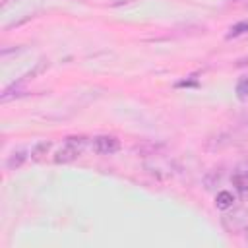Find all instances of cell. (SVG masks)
Returning <instances> with one entry per match:
<instances>
[{
  "label": "cell",
  "mask_w": 248,
  "mask_h": 248,
  "mask_svg": "<svg viewBox=\"0 0 248 248\" xmlns=\"http://www.w3.org/2000/svg\"><path fill=\"white\" fill-rule=\"evenodd\" d=\"M83 147H85V138L83 136H70V138H66L64 143L60 145V149L54 155V163H58V165L74 163L83 153Z\"/></svg>",
  "instance_id": "6da1fadb"
},
{
  "label": "cell",
  "mask_w": 248,
  "mask_h": 248,
  "mask_svg": "<svg viewBox=\"0 0 248 248\" xmlns=\"http://www.w3.org/2000/svg\"><path fill=\"white\" fill-rule=\"evenodd\" d=\"M223 225L231 232L246 231L248 229V209H244V207L232 209V213H229V215L223 217Z\"/></svg>",
  "instance_id": "7a4b0ae2"
},
{
  "label": "cell",
  "mask_w": 248,
  "mask_h": 248,
  "mask_svg": "<svg viewBox=\"0 0 248 248\" xmlns=\"http://www.w3.org/2000/svg\"><path fill=\"white\" fill-rule=\"evenodd\" d=\"M93 149L99 155H114L120 149V140L114 136H97L93 140Z\"/></svg>",
  "instance_id": "3957f363"
},
{
  "label": "cell",
  "mask_w": 248,
  "mask_h": 248,
  "mask_svg": "<svg viewBox=\"0 0 248 248\" xmlns=\"http://www.w3.org/2000/svg\"><path fill=\"white\" fill-rule=\"evenodd\" d=\"M232 184L236 186L238 192H248V159L238 163L234 172H232Z\"/></svg>",
  "instance_id": "277c9868"
},
{
  "label": "cell",
  "mask_w": 248,
  "mask_h": 248,
  "mask_svg": "<svg viewBox=\"0 0 248 248\" xmlns=\"http://www.w3.org/2000/svg\"><path fill=\"white\" fill-rule=\"evenodd\" d=\"M29 157H31V149H29V147H17V149H14V151L10 153V157H8V161H6V167H8L10 170H16V169H19Z\"/></svg>",
  "instance_id": "5b68a950"
},
{
  "label": "cell",
  "mask_w": 248,
  "mask_h": 248,
  "mask_svg": "<svg viewBox=\"0 0 248 248\" xmlns=\"http://www.w3.org/2000/svg\"><path fill=\"white\" fill-rule=\"evenodd\" d=\"M232 203H234V194L232 192H229V190H221V192H217V196H215V205H217V209H231L232 207Z\"/></svg>",
  "instance_id": "8992f818"
},
{
  "label": "cell",
  "mask_w": 248,
  "mask_h": 248,
  "mask_svg": "<svg viewBox=\"0 0 248 248\" xmlns=\"http://www.w3.org/2000/svg\"><path fill=\"white\" fill-rule=\"evenodd\" d=\"M48 149H50V141H39V143H35L33 149H31V159L33 161H43L45 155L48 153Z\"/></svg>",
  "instance_id": "52a82bcc"
},
{
  "label": "cell",
  "mask_w": 248,
  "mask_h": 248,
  "mask_svg": "<svg viewBox=\"0 0 248 248\" xmlns=\"http://www.w3.org/2000/svg\"><path fill=\"white\" fill-rule=\"evenodd\" d=\"M236 97L240 101H246L248 99V76H242L238 81H236Z\"/></svg>",
  "instance_id": "ba28073f"
},
{
  "label": "cell",
  "mask_w": 248,
  "mask_h": 248,
  "mask_svg": "<svg viewBox=\"0 0 248 248\" xmlns=\"http://www.w3.org/2000/svg\"><path fill=\"white\" fill-rule=\"evenodd\" d=\"M246 31H248V21H240V23H236V25H232V27H231V31L227 33V39L240 37V35H244Z\"/></svg>",
  "instance_id": "9c48e42d"
},
{
  "label": "cell",
  "mask_w": 248,
  "mask_h": 248,
  "mask_svg": "<svg viewBox=\"0 0 248 248\" xmlns=\"http://www.w3.org/2000/svg\"><path fill=\"white\" fill-rule=\"evenodd\" d=\"M219 182H221V172L211 170V174L205 178V188H207V190H211V188H215Z\"/></svg>",
  "instance_id": "30bf717a"
}]
</instances>
